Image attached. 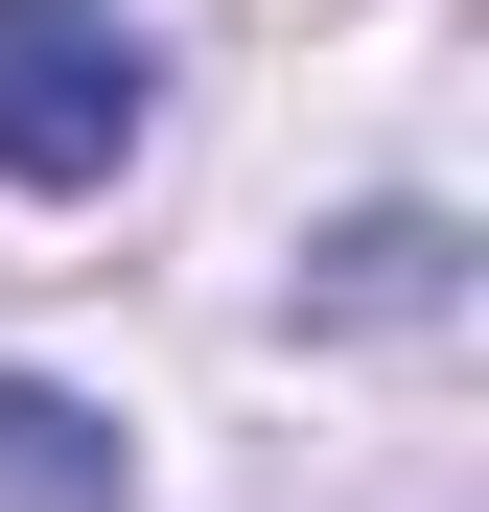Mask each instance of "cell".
I'll list each match as a JSON object with an SVG mask.
<instances>
[{"label": "cell", "instance_id": "3957f363", "mask_svg": "<svg viewBox=\"0 0 489 512\" xmlns=\"http://www.w3.org/2000/svg\"><path fill=\"white\" fill-rule=\"evenodd\" d=\"M303 303H326V326H420V303H443V233H420V210L326 233V256H303Z\"/></svg>", "mask_w": 489, "mask_h": 512}, {"label": "cell", "instance_id": "7a4b0ae2", "mask_svg": "<svg viewBox=\"0 0 489 512\" xmlns=\"http://www.w3.org/2000/svg\"><path fill=\"white\" fill-rule=\"evenodd\" d=\"M0 512H117V419L47 396V373H0Z\"/></svg>", "mask_w": 489, "mask_h": 512}, {"label": "cell", "instance_id": "6da1fadb", "mask_svg": "<svg viewBox=\"0 0 489 512\" xmlns=\"http://www.w3.org/2000/svg\"><path fill=\"white\" fill-rule=\"evenodd\" d=\"M117 140H140V24L0 0V187H117Z\"/></svg>", "mask_w": 489, "mask_h": 512}]
</instances>
